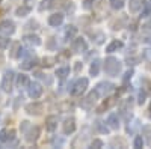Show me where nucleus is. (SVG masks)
<instances>
[{"label": "nucleus", "instance_id": "f257e3e1", "mask_svg": "<svg viewBox=\"0 0 151 149\" xmlns=\"http://www.w3.org/2000/svg\"><path fill=\"white\" fill-rule=\"evenodd\" d=\"M103 71L106 72V76L109 77H118L119 74H121V66L122 63L116 59V57H113V56H109L103 60Z\"/></svg>", "mask_w": 151, "mask_h": 149}, {"label": "nucleus", "instance_id": "f03ea898", "mask_svg": "<svg viewBox=\"0 0 151 149\" xmlns=\"http://www.w3.org/2000/svg\"><path fill=\"white\" fill-rule=\"evenodd\" d=\"M15 76L17 74L12 71V69H6L2 76V83H0V89L6 93H11L12 89H14V84H15Z\"/></svg>", "mask_w": 151, "mask_h": 149}, {"label": "nucleus", "instance_id": "7ed1b4c3", "mask_svg": "<svg viewBox=\"0 0 151 149\" xmlns=\"http://www.w3.org/2000/svg\"><path fill=\"white\" fill-rule=\"evenodd\" d=\"M88 86H89V80H88L86 77L77 78L74 83H71L70 95H71V96H82V95L88 91Z\"/></svg>", "mask_w": 151, "mask_h": 149}, {"label": "nucleus", "instance_id": "20e7f679", "mask_svg": "<svg viewBox=\"0 0 151 149\" xmlns=\"http://www.w3.org/2000/svg\"><path fill=\"white\" fill-rule=\"evenodd\" d=\"M88 50V42L83 36H76L71 39V51L76 54H82Z\"/></svg>", "mask_w": 151, "mask_h": 149}, {"label": "nucleus", "instance_id": "39448f33", "mask_svg": "<svg viewBox=\"0 0 151 149\" xmlns=\"http://www.w3.org/2000/svg\"><path fill=\"white\" fill-rule=\"evenodd\" d=\"M98 98H100V93L94 89L91 92H88V95L85 98H82V101H80V107L85 108V110H89L91 107H94V104L98 101Z\"/></svg>", "mask_w": 151, "mask_h": 149}, {"label": "nucleus", "instance_id": "423d86ee", "mask_svg": "<svg viewBox=\"0 0 151 149\" xmlns=\"http://www.w3.org/2000/svg\"><path fill=\"white\" fill-rule=\"evenodd\" d=\"M44 93V88L41 83L38 81H30L29 86H27V95L32 98V99H40Z\"/></svg>", "mask_w": 151, "mask_h": 149}, {"label": "nucleus", "instance_id": "0eeeda50", "mask_svg": "<svg viewBox=\"0 0 151 149\" xmlns=\"http://www.w3.org/2000/svg\"><path fill=\"white\" fill-rule=\"evenodd\" d=\"M24 111L30 116H40L44 111V104L40 103V101H32V103L24 106Z\"/></svg>", "mask_w": 151, "mask_h": 149}, {"label": "nucleus", "instance_id": "6e6552de", "mask_svg": "<svg viewBox=\"0 0 151 149\" xmlns=\"http://www.w3.org/2000/svg\"><path fill=\"white\" fill-rule=\"evenodd\" d=\"M17 30V26H15V23L6 18V20H2L0 21V33L2 35H6V36H11V35H14Z\"/></svg>", "mask_w": 151, "mask_h": 149}, {"label": "nucleus", "instance_id": "1a4fd4ad", "mask_svg": "<svg viewBox=\"0 0 151 149\" xmlns=\"http://www.w3.org/2000/svg\"><path fill=\"white\" fill-rule=\"evenodd\" d=\"M40 135H41V130L40 127H36V125H30L29 130L24 133V140H26L27 143H35L38 139H40Z\"/></svg>", "mask_w": 151, "mask_h": 149}, {"label": "nucleus", "instance_id": "9d476101", "mask_svg": "<svg viewBox=\"0 0 151 149\" xmlns=\"http://www.w3.org/2000/svg\"><path fill=\"white\" fill-rule=\"evenodd\" d=\"M15 134L17 131L14 128H3L0 130V143L2 145H8L11 142L15 140Z\"/></svg>", "mask_w": 151, "mask_h": 149}, {"label": "nucleus", "instance_id": "9b49d317", "mask_svg": "<svg viewBox=\"0 0 151 149\" xmlns=\"http://www.w3.org/2000/svg\"><path fill=\"white\" fill-rule=\"evenodd\" d=\"M64 20H65L64 12L58 11V12H53L52 15H48L47 23H48V26H52V27H59V26H62V24H64Z\"/></svg>", "mask_w": 151, "mask_h": 149}, {"label": "nucleus", "instance_id": "f8f14e48", "mask_svg": "<svg viewBox=\"0 0 151 149\" xmlns=\"http://www.w3.org/2000/svg\"><path fill=\"white\" fill-rule=\"evenodd\" d=\"M38 63H40V59H38L35 54H32V56H27V57L21 59L20 66H21V69H24V71H29V69H33Z\"/></svg>", "mask_w": 151, "mask_h": 149}, {"label": "nucleus", "instance_id": "ddd939ff", "mask_svg": "<svg viewBox=\"0 0 151 149\" xmlns=\"http://www.w3.org/2000/svg\"><path fill=\"white\" fill-rule=\"evenodd\" d=\"M76 128H77V123H76L74 118H67L64 120V123H62V133L65 135H71L76 131Z\"/></svg>", "mask_w": 151, "mask_h": 149}, {"label": "nucleus", "instance_id": "4468645a", "mask_svg": "<svg viewBox=\"0 0 151 149\" xmlns=\"http://www.w3.org/2000/svg\"><path fill=\"white\" fill-rule=\"evenodd\" d=\"M113 86L110 81H100L97 86H95V91L100 93V96H106V95H109L112 91H113Z\"/></svg>", "mask_w": 151, "mask_h": 149}, {"label": "nucleus", "instance_id": "2eb2a0df", "mask_svg": "<svg viewBox=\"0 0 151 149\" xmlns=\"http://www.w3.org/2000/svg\"><path fill=\"white\" fill-rule=\"evenodd\" d=\"M118 103V98L116 96H110V98H107V99H104V101L100 104L98 107H97V113H104L106 110H109V108H112L113 106H115Z\"/></svg>", "mask_w": 151, "mask_h": 149}, {"label": "nucleus", "instance_id": "dca6fc26", "mask_svg": "<svg viewBox=\"0 0 151 149\" xmlns=\"http://www.w3.org/2000/svg\"><path fill=\"white\" fill-rule=\"evenodd\" d=\"M58 122H59V119H58V116L56 115H50V116H47L45 118V130L48 131V133H55L56 130H58Z\"/></svg>", "mask_w": 151, "mask_h": 149}, {"label": "nucleus", "instance_id": "f3484780", "mask_svg": "<svg viewBox=\"0 0 151 149\" xmlns=\"http://www.w3.org/2000/svg\"><path fill=\"white\" fill-rule=\"evenodd\" d=\"M23 41L26 42L29 47H38V45L42 44L41 38H40L38 35H35V33H27V35H24V36H23Z\"/></svg>", "mask_w": 151, "mask_h": 149}, {"label": "nucleus", "instance_id": "a211bd4d", "mask_svg": "<svg viewBox=\"0 0 151 149\" xmlns=\"http://www.w3.org/2000/svg\"><path fill=\"white\" fill-rule=\"evenodd\" d=\"M30 83V78L27 74H18V76H15V86L21 91V89H27V86Z\"/></svg>", "mask_w": 151, "mask_h": 149}, {"label": "nucleus", "instance_id": "6ab92c4d", "mask_svg": "<svg viewBox=\"0 0 151 149\" xmlns=\"http://www.w3.org/2000/svg\"><path fill=\"white\" fill-rule=\"evenodd\" d=\"M8 48H9V57H11V59H18L20 50H21L23 47H21V42L14 41V42H11V44H9Z\"/></svg>", "mask_w": 151, "mask_h": 149}, {"label": "nucleus", "instance_id": "aec40b11", "mask_svg": "<svg viewBox=\"0 0 151 149\" xmlns=\"http://www.w3.org/2000/svg\"><path fill=\"white\" fill-rule=\"evenodd\" d=\"M106 123H107V127L110 130H118L119 128V116H118V113H110L107 116Z\"/></svg>", "mask_w": 151, "mask_h": 149}, {"label": "nucleus", "instance_id": "412c9836", "mask_svg": "<svg viewBox=\"0 0 151 149\" xmlns=\"http://www.w3.org/2000/svg\"><path fill=\"white\" fill-rule=\"evenodd\" d=\"M70 72H71L70 66L64 65V66H59V68L56 69V72H55V76L58 77V80H60V81H64V80H67V78H68V76H70Z\"/></svg>", "mask_w": 151, "mask_h": 149}, {"label": "nucleus", "instance_id": "4be33fe9", "mask_svg": "<svg viewBox=\"0 0 151 149\" xmlns=\"http://www.w3.org/2000/svg\"><path fill=\"white\" fill-rule=\"evenodd\" d=\"M101 63H103V62L100 60V59H94V60H92V63H91V66H89V74H91L92 77H97L98 74H100Z\"/></svg>", "mask_w": 151, "mask_h": 149}, {"label": "nucleus", "instance_id": "5701e85b", "mask_svg": "<svg viewBox=\"0 0 151 149\" xmlns=\"http://www.w3.org/2000/svg\"><path fill=\"white\" fill-rule=\"evenodd\" d=\"M122 47H124V42H122V41H119V39H113L110 44H107L106 51H107V53H115V51H118V50H121Z\"/></svg>", "mask_w": 151, "mask_h": 149}, {"label": "nucleus", "instance_id": "b1692460", "mask_svg": "<svg viewBox=\"0 0 151 149\" xmlns=\"http://www.w3.org/2000/svg\"><path fill=\"white\" fill-rule=\"evenodd\" d=\"M30 11H32V6L23 3L21 6H18V8L15 9V15L20 17V18H21V17H27V15L30 14Z\"/></svg>", "mask_w": 151, "mask_h": 149}, {"label": "nucleus", "instance_id": "393cba45", "mask_svg": "<svg viewBox=\"0 0 151 149\" xmlns=\"http://www.w3.org/2000/svg\"><path fill=\"white\" fill-rule=\"evenodd\" d=\"M64 36H65V39H67V41H70V39L76 38V36H77V27L73 26V24H68V26L65 27Z\"/></svg>", "mask_w": 151, "mask_h": 149}, {"label": "nucleus", "instance_id": "a878e982", "mask_svg": "<svg viewBox=\"0 0 151 149\" xmlns=\"http://www.w3.org/2000/svg\"><path fill=\"white\" fill-rule=\"evenodd\" d=\"M142 3H144V0H130L129 2V11L132 14H136V12H139L142 9Z\"/></svg>", "mask_w": 151, "mask_h": 149}, {"label": "nucleus", "instance_id": "bb28decb", "mask_svg": "<svg viewBox=\"0 0 151 149\" xmlns=\"http://www.w3.org/2000/svg\"><path fill=\"white\" fill-rule=\"evenodd\" d=\"M9 44H11L9 36H6V35H2V33H0V51H5V50H8Z\"/></svg>", "mask_w": 151, "mask_h": 149}, {"label": "nucleus", "instance_id": "cd10ccee", "mask_svg": "<svg viewBox=\"0 0 151 149\" xmlns=\"http://www.w3.org/2000/svg\"><path fill=\"white\" fill-rule=\"evenodd\" d=\"M40 62H41V66H42V68H52V66L55 65V62H56V57H50V56H47V57L41 59Z\"/></svg>", "mask_w": 151, "mask_h": 149}, {"label": "nucleus", "instance_id": "c85d7f7f", "mask_svg": "<svg viewBox=\"0 0 151 149\" xmlns=\"http://www.w3.org/2000/svg\"><path fill=\"white\" fill-rule=\"evenodd\" d=\"M53 3H55V0H41V3H40V6H38V9H40L41 12L42 11H47V9H52L53 8Z\"/></svg>", "mask_w": 151, "mask_h": 149}, {"label": "nucleus", "instance_id": "c756f323", "mask_svg": "<svg viewBox=\"0 0 151 149\" xmlns=\"http://www.w3.org/2000/svg\"><path fill=\"white\" fill-rule=\"evenodd\" d=\"M95 128L98 130V133H101V134H107L109 133V127H107V123H104V122H101V120H97L95 122Z\"/></svg>", "mask_w": 151, "mask_h": 149}, {"label": "nucleus", "instance_id": "7c9ffc66", "mask_svg": "<svg viewBox=\"0 0 151 149\" xmlns=\"http://www.w3.org/2000/svg\"><path fill=\"white\" fill-rule=\"evenodd\" d=\"M109 5H110V8H112V9L119 11V9H122V8H124L125 2H124V0H109Z\"/></svg>", "mask_w": 151, "mask_h": 149}, {"label": "nucleus", "instance_id": "2f4dec72", "mask_svg": "<svg viewBox=\"0 0 151 149\" xmlns=\"http://www.w3.org/2000/svg\"><path fill=\"white\" fill-rule=\"evenodd\" d=\"M144 143H145L144 135H136V137H134V142H133V146H134L136 149H141V148H144Z\"/></svg>", "mask_w": 151, "mask_h": 149}, {"label": "nucleus", "instance_id": "473e14b6", "mask_svg": "<svg viewBox=\"0 0 151 149\" xmlns=\"http://www.w3.org/2000/svg\"><path fill=\"white\" fill-rule=\"evenodd\" d=\"M142 133L145 134V139H147V143H148V145H151V127H150V125L144 127ZM145 139H144V140H145Z\"/></svg>", "mask_w": 151, "mask_h": 149}, {"label": "nucleus", "instance_id": "72a5a7b5", "mask_svg": "<svg viewBox=\"0 0 151 149\" xmlns=\"http://www.w3.org/2000/svg\"><path fill=\"white\" fill-rule=\"evenodd\" d=\"M103 140H100V139H94L92 142H91V148H94V149H100V148H103Z\"/></svg>", "mask_w": 151, "mask_h": 149}, {"label": "nucleus", "instance_id": "f704fd0d", "mask_svg": "<svg viewBox=\"0 0 151 149\" xmlns=\"http://www.w3.org/2000/svg\"><path fill=\"white\" fill-rule=\"evenodd\" d=\"M142 8H145V9L142 11V15H141V17H150V15H151V8H150V5L142 3Z\"/></svg>", "mask_w": 151, "mask_h": 149}, {"label": "nucleus", "instance_id": "c9c22d12", "mask_svg": "<svg viewBox=\"0 0 151 149\" xmlns=\"http://www.w3.org/2000/svg\"><path fill=\"white\" fill-rule=\"evenodd\" d=\"M29 127H30V122H27V120H23L21 122V125H20V131L24 134L27 130H29Z\"/></svg>", "mask_w": 151, "mask_h": 149}, {"label": "nucleus", "instance_id": "e433bc0d", "mask_svg": "<svg viewBox=\"0 0 151 149\" xmlns=\"http://www.w3.org/2000/svg\"><path fill=\"white\" fill-rule=\"evenodd\" d=\"M133 74H134V71H133V69H129L127 72L124 74V77H122V83H127V81L132 78V76H133Z\"/></svg>", "mask_w": 151, "mask_h": 149}, {"label": "nucleus", "instance_id": "4c0bfd02", "mask_svg": "<svg viewBox=\"0 0 151 149\" xmlns=\"http://www.w3.org/2000/svg\"><path fill=\"white\" fill-rule=\"evenodd\" d=\"M68 59H70V53H68V51H65V53L62 51L59 56H56V60H58V62H59V60H68Z\"/></svg>", "mask_w": 151, "mask_h": 149}, {"label": "nucleus", "instance_id": "58836bf2", "mask_svg": "<svg viewBox=\"0 0 151 149\" xmlns=\"http://www.w3.org/2000/svg\"><path fill=\"white\" fill-rule=\"evenodd\" d=\"M142 32H144V33H148V35L151 33V21L142 24Z\"/></svg>", "mask_w": 151, "mask_h": 149}, {"label": "nucleus", "instance_id": "ea45409f", "mask_svg": "<svg viewBox=\"0 0 151 149\" xmlns=\"http://www.w3.org/2000/svg\"><path fill=\"white\" fill-rule=\"evenodd\" d=\"M145 96H147V92H145V91H141V92H139V96H137V103L144 104V103H145Z\"/></svg>", "mask_w": 151, "mask_h": 149}, {"label": "nucleus", "instance_id": "a19ab883", "mask_svg": "<svg viewBox=\"0 0 151 149\" xmlns=\"http://www.w3.org/2000/svg\"><path fill=\"white\" fill-rule=\"evenodd\" d=\"M94 2L95 0H83V8L85 9H91L94 6Z\"/></svg>", "mask_w": 151, "mask_h": 149}, {"label": "nucleus", "instance_id": "79ce46f5", "mask_svg": "<svg viewBox=\"0 0 151 149\" xmlns=\"http://www.w3.org/2000/svg\"><path fill=\"white\" fill-rule=\"evenodd\" d=\"M137 60H139V59H134V57H127V60H125V62H127L129 65H136V63H137Z\"/></svg>", "mask_w": 151, "mask_h": 149}, {"label": "nucleus", "instance_id": "37998d69", "mask_svg": "<svg viewBox=\"0 0 151 149\" xmlns=\"http://www.w3.org/2000/svg\"><path fill=\"white\" fill-rule=\"evenodd\" d=\"M144 56H145L148 60H151V48H147V50H144Z\"/></svg>", "mask_w": 151, "mask_h": 149}, {"label": "nucleus", "instance_id": "c03bdc74", "mask_svg": "<svg viewBox=\"0 0 151 149\" xmlns=\"http://www.w3.org/2000/svg\"><path fill=\"white\" fill-rule=\"evenodd\" d=\"M80 69H83V63L82 62H76V72H80Z\"/></svg>", "mask_w": 151, "mask_h": 149}, {"label": "nucleus", "instance_id": "a18cd8bd", "mask_svg": "<svg viewBox=\"0 0 151 149\" xmlns=\"http://www.w3.org/2000/svg\"><path fill=\"white\" fill-rule=\"evenodd\" d=\"M3 62H5V57H3L2 51H0V68H2V65H3Z\"/></svg>", "mask_w": 151, "mask_h": 149}, {"label": "nucleus", "instance_id": "49530a36", "mask_svg": "<svg viewBox=\"0 0 151 149\" xmlns=\"http://www.w3.org/2000/svg\"><path fill=\"white\" fill-rule=\"evenodd\" d=\"M150 111H151V103H150Z\"/></svg>", "mask_w": 151, "mask_h": 149}, {"label": "nucleus", "instance_id": "de8ad7c7", "mask_svg": "<svg viewBox=\"0 0 151 149\" xmlns=\"http://www.w3.org/2000/svg\"><path fill=\"white\" fill-rule=\"evenodd\" d=\"M2 2H3V0H0V3H2Z\"/></svg>", "mask_w": 151, "mask_h": 149}]
</instances>
